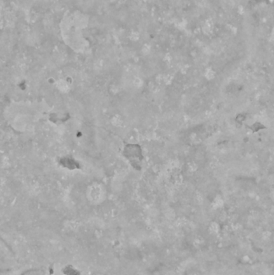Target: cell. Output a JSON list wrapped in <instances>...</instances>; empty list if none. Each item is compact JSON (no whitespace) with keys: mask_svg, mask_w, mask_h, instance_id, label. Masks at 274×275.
Returning <instances> with one entry per match:
<instances>
[{"mask_svg":"<svg viewBox=\"0 0 274 275\" xmlns=\"http://www.w3.org/2000/svg\"><path fill=\"white\" fill-rule=\"evenodd\" d=\"M140 32H137V31H131L129 33V38L133 41H137L138 39H140Z\"/></svg>","mask_w":274,"mask_h":275,"instance_id":"obj_2","label":"cell"},{"mask_svg":"<svg viewBox=\"0 0 274 275\" xmlns=\"http://www.w3.org/2000/svg\"><path fill=\"white\" fill-rule=\"evenodd\" d=\"M71 22L72 25L76 27V28H85L87 27L88 23V18L85 14L81 13L79 11H76L75 13L72 14V18H71Z\"/></svg>","mask_w":274,"mask_h":275,"instance_id":"obj_1","label":"cell"},{"mask_svg":"<svg viewBox=\"0 0 274 275\" xmlns=\"http://www.w3.org/2000/svg\"><path fill=\"white\" fill-rule=\"evenodd\" d=\"M111 4H115V3H118L119 0H109Z\"/></svg>","mask_w":274,"mask_h":275,"instance_id":"obj_3","label":"cell"}]
</instances>
